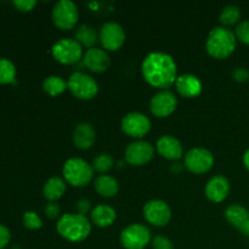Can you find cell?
<instances>
[{
  "mask_svg": "<svg viewBox=\"0 0 249 249\" xmlns=\"http://www.w3.org/2000/svg\"><path fill=\"white\" fill-rule=\"evenodd\" d=\"M142 75L148 84L165 89L177 80V63L165 53H150L142 61Z\"/></svg>",
  "mask_w": 249,
  "mask_h": 249,
  "instance_id": "1",
  "label": "cell"
},
{
  "mask_svg": "<svg viewBox=\"0 0 249 249\" xmlns=\"http://www.w3.org/2000/svg\"><path fill=\"white\" fill-rule=\"evenodd\" d=\"M58 233L71 242L84 241L91 231V225L87 216L78 213L63 214L56 225Z\"/></svg>",
  "mask_w": 249,
  "mask_h": 249,
  "instance_id": "2",
  "label": "cell"
},
{
  "mask_svg": "<svg viewBox=\"0 0 249 249\" xmlns=\"http://www.w3.org/2000/svg\"><path fill=\"white\" fill-rule=\"evenodd\" d=\"M206 48L209 55L215 58H225L233 53L236 48V36L226 27H214L208 34Z\"/></svg>",
  "mask_w": 249,
  "mask_h": 249,
  "instance_id": "3",
  "label": "cell"
},
{
  "mask_svg": "<svg viewBox=\"0 0 249 249\" xmlns=\"http://www.w3.org/2000/svg\"><path fill=\"white\" fill-rule=\"evenodd\" d=\"M92 165L82 158H70L63 165V177L73 186H84L92 179Z\"/></svg>",
  "mask_w": 249,
  "mask_h": 249,
  "instance_id": "4",
  "label": "cell"
},
{
  "mask_svg": "<svg viewBox=\"0 0 249 249\" xmlns=\"http://www.w3.org/2000/svg\"><path fill=\"white\" fill-rule=\"evenodd\" d=\"M67 87L74 96L83 100L92 99L99 91L96 80L83 72L72 73V75L68 78Z\"/></svg>",
  "mask_w": 249,
  "mask_h": 249,
  "instance_id": "5",
  "label": "cell"
},
{
  "mask_svg": "<svg viewBox=\"0 0 249 249\" xmlns=\"http://www.w3.org/2000/svg\"><path fill=\"white\" fill-rule=\"evenodd\" d=\"M151 241L150 229L141 224H131L121 233V243L125 249H143Z\"/></svg>",
  "mask_w": 249,
  "mask_h": 249,
  "instance_id": "6",
  "label": "cell"
},
{
  "mask_svg": "<svg viewBox=\"0 0 249 249\" xmlns=\"http://www.w3.org/2000/svg\"><path fill=\"white\" fill-rule=\"evenodd\" d=\"M83 48L75 39L62 38L53 46V56L61 63L72 65L82 57Z\"/></svg>",
  "mask_w": 249,
  "mask_h": 249,
  "instance_id": "7",
  "label": "cell"
},
{
  "mask_svg": "<svg viewBox=\"0 0 249 249\" xmlns=\"http://www.w3.org/2000/svg\"><path fill=\"white\" fill-rule=\"evenodd\" d=\"M78 7L72 0H60L53 9V21L58 28L70 29L78 21Z\"/></svg>",
  "mask_w": 249,
  "mask_h": 249,
  "instance_id": "8",
  "label": "cell"
},
{
  "mask_svg": "<svg viewBox=\"0 0 249 249\" xmlns=\"http://www.w3.org/2000/svg\"><path fill=\"white\" fill-rule=\"evenodd\" d=\"M214 164L213 153L203 147H195L185 155V165L195 174L208 172Z\"/></svg>",
  "mask_w": 249,
  "mask_h": 249,
  "instance_id": "9",
  "label": "cell"
},
{
  "mask_svg": "<svg viewBox=\"0 0 249 249\" xmlns=\"http://www.w3.org/2000/svg\"><path fill=\"white\" fill-rule=\"evenodd\" d=\"M102 46L107 50H117L125 40V32L123 27L113 21L106 22L101 26L99 33Z\"/></svg>",
  "mask_w": 249,
  "mask_h": 249,
  "instance_id": "10",
  "label": "cell"
},
{
  "mask_svg": "<svg viewBox=\"0 0 249 249\" xmlns=\"http://www.w3.org/2000/svg\"><path fill=\"white\" fill-rule=\"evenodd\" d=\"M150 129V119L141 112H130L122 119V130L131 138H142Z\"/></svg>",
  "mask_w": 249,
  "mask_h": 249,
  "instance_id": "11",
  "label": "cell"
},
{
  "mask_svg": "<svg viewBox=\"0 0 249 249\" xmlns=\"http://www.w3.org/2000/svg\"><path fill=\"white\" fill-rule=\"evenodd\" d=\"M146 220L155 226H165L172 218V209L162 199H152L143 207Z\"/></svg>",
  "mask_w": 249,
  "mask_h": 249,
  "instance_id": "12",
  "label": "cell"
},
{
  "mask_svg": "<svg viewBox=\"0 0 249 249\" xmlns=\"http://www.w3.org/2000/svg\"><path fill=\"white\" fill-rule=\"evenodd\" d=\"M153 146L147 141H134L125 150L126 162L133 165H142L150 162L153 157Z\"/></svg>",
  "mask_w": 249,
  "mask_h": 249,
  "instance_id": "13",
  "label": "cell"
},
{
  "mask_svg": "<svg viewBox=\"0 0 249 249\" xmlns=\"http://www.w3.org/2000/svg\"><path fill=\"white\" fill-rule=\"evenodd\" d=\"M178 105L177 96L172 91L162 90L153 95L151 100V112L156 117H168L175 111Z\"/></svg>",
  "mask_w": 249,
  "mask_h": 249,
  "instance_id": "14",
  "label": "cell"
},
{
  "mask_svg": "<svg viewBox=\"0 0 249 249\" xmlns=\"http://www.w3.org/2000/svg\"><path fill=\"white\" fill-rule=\"evenodd\" d=\"M230 192V182L223 175H215L211 178L206 185V196L212 202H223Z\"/></svg>",
  "mask_w": 249,
  "mask_h": 249,
  "instance_id": "15",
  "label": "cell"
},
{
  "mask_svg": "<svg viewBox=\"0 0 249 249\" xmlns=\"http://www.w3.org/2000/svg\"><path fill=\"white\" fill-rule=\"evenodd\" d=\"M157 151L168 160H180L184 155V147L177 138L172 135L160 136L157 141Z\"/></svg>",
  "mask_w": 249,
  "mask_h": 249,
  "instance_id": "16",
  "label": "cell"
},
{
  "mask_svg": "<svg viewBox=\"0 0 249 249\" xmlns=\"http://www.w3.org/2000/svg\"><path fill=\"white\" fill-rule=\"evenodd\" d=\"M84 65L92 72H104L109 67L108 53L102 49L91 48L84 53Z\"/></svg>",
  "mask_w": 249,
  "mask_h": 249,
  "instance_id": "17",
  "label": "cell"
},
{
  "mask_svg": "<svg viewBox=\"0 0 249 249\" xmlns=\"http://www.w3.org/2000/svg\"><path fill=\"white\" fill-rule=\"evenodd\" d=\"M96 139V131L89 123H79L73 131V142L80 150H88L91 147Z\"/></svg>",
  "mask_w": 249,
  "mask_h": 249,
  "instance_id": "18",
  "label": "cell"
},
{
  "mask_svg": "<svg viewBox=\"0 0 249 249\" xmlns=\"http://www.w3.org/2000/svg\"><path fill=\"white\" fill-rule=\"evenodd\" d=\"M175 87L180 95L185 97L197 96L202 91L201 80L196 75L190 74V73L179 75L175 80Z\"/></svg>",
  "mask_w": 249,
  "mask_h": 249,
  "instance_id": "19",
  "label": "cell"
},
{
  "mask_svg": "<svg viewBox=\"0 0 249 249\" xmlns=\"http://www.w3.org/2000/svg\"><path fill=\"white\" fill-rule=\"evenodd\" d=\"M225 218L233 228L241 230L249 221V212L240 204H232L225 209Z\"/></svg>",
  "mask_w": 249,
  "mask_h": 249,
  "instance_id": "20",
  "label": "cell"
},
{
  "mask_svg": "<svg viewBox=\"0 0 249 249\" xmlns=\"http://www.w3.org/2000/svg\"><path fill=\"white\" fill-rule=\"evenodd\" d=\"M117 218L116 211L112 207L106 206V204H100L96 206L91 212V220L95 225L100 228L109 226L114 223Z\"/></svg>",
  "mask_w": 249,
  "mask_h": 249,
  "instance_id": "21",
  "label": "cell"
},
{
  "mask_svg": "<svg viewBox=\"0 0 249 249\" xmlns=\"http://www.w3.org/2000/svg\"><path fill=\"white\" fill-rule=\"evenodd\" d=\"M44 197L49 201H56L61 198L66 191V184L61 178L53 177L44 185Z\"/></svg>",
  "mask_w": 249,
  "mask_h": 249,
  "instance_id": "22",
  "label": "cell"
},
{
  "mask_svg": "<svg viewBox=\"0 0 249 249\" xmlns=\"http://www.w3.org/2000/svg\"><path fill=\"white\" fill-rule=\"evenodd\" d=\"M94 185L96 191L104 197H113L118 192V181L109 175L97 177Z\"/></svg>",
  "mask_w": 249,
  "mask_h": 249,
  "instance_id": "23",
  "label": "cell"
},
{
  "mask_svg": "<svg viewBox=\"0 0 249 249\" xmlns=\"http://www.w3.org/2000/svg\"><path fill=\"white\" fill-rule=\"evenodd\" d=\"M75 40L82 46L91 49L97 41V32L90 24H82L75 32Z\"/></svg>",
  "mask_w": 249,
  "mask_h": 249,
  "instance_id": "24",
  "label": "cell"
},
{
  "mask_svg": "<svg viewBox=\"0 0 249 249\" xmlns=\"http://www.w3.org/2000/svg\"><path fill=\"white\" fill-rule=\"evenodd\" d=\"M43 88L49 95L56 96V95L65 91L66 88H67V82L58 75H50V77L44 79Z\"/></svg>",
  "mask_w": 249,
  "mask_h": 249,
  "instance_id": "25",
  "label": "cell"
},
{
  "mask_svg": "<svg viewBox=\"0 0 249 249\" xmlns=\"http://www.w3.org/2000/svg\"><path fill=\"white\" fill-rule=\"evenodd\" d=\"M16 77V67L7 58H0V84L14 83Z\"/></svg>",
  "mask_w": 249,
  "mask_h": 249,
  "instance_id": "26",
  "label": "cell"
},
{
  "mask_svg": "<svg viewBox=\"0 0 249 249\" xmlns=\"http://www.w3.org/2000/svg\"><path fill=\"white\" fill-rule=\"evenodd\" d=\"M241 18V10L236 5H226L220 12V22L225 26H231Z\"/></svg>",
  "mask_w": 249,
  "mask_h": 249,
  "instance_id": "27",
  "label": "cell"
},
{
  "mask_svg": "<svg viewBox=\"0 0 249 249\" xmlns=\"http://www.w3.org/2000/svg\"><path fill=\"white\" fill-rule=\"evenodd\" d=\"M113 163L114 160L111 155H108V153H101V155L94 158L92 168H94V170H97V172L105 173L108 172L113 167Z\"/></svg>",
  "mask_w": 249,
  "mask_h": 249,
  "instance_id": "28",
  "label": "cell"
},
{
  "mask_svg": "<svg viewBox=\"0 0 249 249\" xmlns=\"http://www.w3.org/2000/svg\"><path fill=\"white\" fill-rule=\"evenodd\" d=\"M23 224L29 230H38L43 226V221L36 212L28 211L23 214Z\"/></svg>",
  "mask_w": 249,
  "mask_h": 249,
  "instance_id": "29",
  "label": "cell"
},
{
  "mask_svg": "<svg viewBox=\"0 0 249 249\" xmlns=\"http://www.w3.org/2000/svg\"><path fill=\"white\" fill-rule=\"evenodd\" d=\"M236 36L242 43L249 44V19L242 21L236 27Z\"/></svg>",
  "mask_w": 249,
  "mask_h": 249,
  "instance_id": "30",
  "label": "cell"
},
{
  "mask_svg": "<svg viewBox=\"0 0 249 249\" xmlns=\"http://www.w3.org/2000/svg\"><path fill=\"white\" fill-rule=\"evenodd\" d=\"M153 249H174L173 242L165 236L157 235L152 238Z\"/></svg>",
  "mask_w": 249,
  "mask_h": 249,
  "instance_id": "31",
  "label": "cell"
},
{
  "mask_svg": "<svg viewBox=\"0 0 249 249\" xmlns=\"http://www.w3.org/2000/svg\"><path fill=\"white\" fill-rule=\"evenodd\" d=\"M36 0H14V5L19 11H29L36 6Z\"/></svg>",
  "mask_w": 249,
  "mask_h": 249,
  "instance_id": "32",
  "label": "cell"
},
{
  "mask_svg": "<svg viewBox=\"0 0 249 249\" xmlns=\"http://www.w3.org/2000/svg\"><path fill=\"white\" fill-rule=\"evenodd\" d=\"M44 212H45V214H46V216H48V218L55 219V218H57L58 215H60L61 208H60V206H58V204L49 203V204H46V207L44 208Z\"/></svg>",
  "mask_w": 249,
  "mask_h": 249,
  "instance_id": "33",
  "label": "cell"
},
{
  "mask_svg": "<svg viewBox=\"0 0 249 249\" xmlns=\"http://www.w3.org/2000/svg\"><path fill=\"white\" fill-rule=\"evenodd\" d=\"M10 238H11L10 230L6 228V226L0 224V249L6 247L7 243L10 242Z\"/></svg>",
  "mask_w": 249,
  "mask_h": 249,
  "instance_id": "34",
  "label": "cell"
},
{
  "mask_svg": "<svg viewBox=\"0 0 249 249\" xmlns=\"http://www.w3.org/2000/svg\"><path fill=\"white\" fill-rule=\"evenodd\" d=\"M232 75L237 82H246L249 78V71H247L243 67H238L233 71Z\"/></svg>",
  "mask_w": 249,
  "mask_h": 249,
  "instance_id": "35",
  "label": "cell"
},
{
  "mask_svg": "<svg viewBox=\"0 0 249 249\" xmlns=\"http://www.w3.org/2000/svg\"><path fill=\"white\" fill-rule=\"evenodd\" d=\"M90 209V202L88 201V199L85 198H82L79 199V201L77 202V211H78V214H80V215H84L85 214L89 212Z\"/></svg>",
  "mask_w": 249,
  "mask_h": 249,
  "instance_id": "36",
  "label": "cell"
},
{
  "mask_svg": "<svg viewBox=\"0 0 249 249\" xmlns=\"http://www.w3.org/2000/svg\"><path fill=\"white\" fill-rule=\"evenodd\" d=\"M243 163H245L246 168L249 170V148L246 151L245 155H243Z\"/></svg>",
  "mask_w": 249,
  "mask_h": 249,
  "instance_id": "37",
  "label": "cell"
},
{
  "mask_svg": "<svg viewBox=\"0 0 249 249\" xmlns=\"http://www.w3.org/2000/svg\"><path fill=\"white\" fill-rule=\"evenodd\" d=\"M241 233H243L245 236H249V221L247 224H246L245 226H243L242 229H241Z\"/></svg>",
  "mask_w": 249,
  "mask_h": 249,
  "instance_id": "38",
  "label": "cell"
}]
</instances>
